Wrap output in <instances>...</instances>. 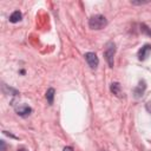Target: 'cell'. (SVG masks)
Here are the masks:
<instances>
[{
  "label": "cell",
  "instance_id": "obj_1",
  "mask_svg": "<svg viewBox=\"0 0 151 151\" xmlns=\"http://www.w3.org/2000/svg\"><path fill=\"white\" fill-rule=\"evenodd\" d=\"M107 25V20L104 15L101 14H97V15H92L88 20V26L92 29H101Z\"/></svg>",
  "mask_w": 151,
  "mask_h": 151
},
{
  "label": "cell",
  "instance_id": "obj_2",
  "mask_svg": "<svg viewBox=\"0 0 151 151\" xmlns=\"http://www.w3.org/2000/svg\"><path fill=\"white\" fill-rule=\"evenodd\" d=\"M114 53H116V45L113 42H107L105 51H104V57L106 63L109 64L110 67H113V59H114Z\"/></svg>",
  "mask_w": 151,
  "mask_h": 151
},
{
  "label": "cell",
  "instance_id": "obj_3",
  "mask_svg": "<svg viewBox=\"0 0 151 151\" xmlns=\"http://www.w3.org/2000/svg\"><path fill=\"white\" fill-rule=\"evenodd\" d=\"M85 60H86V63L88 64V66L91 67V68H97V66H98V64H99V59H98V57H97V54L96 53H93V52H87V53H85Z\"/></svg>",
  "mask_w": 151,
  "mask_h": 151
},
{
  "label": "cell",
  "instance_id": "obj_4",
  "mask_svg": "<svg viewBox=\"0 0 151 151\" xmlns=\"http://www.w3.org/2000/svg\"><path fill=\"white\" fill-rule=\"evenodd\" d=\"M15 112L20 117H27V116H29L32 113V109L26 104H21V105L15 107Z\"/></svg>",
  "mask_w": 151,
  "mask_h": 151
},
{
  "label": "cell",
  "instance_id": "obj_5",
  "mask_svg": "<svg viewBox=\"0 0 151 151\" xmlns=\"http://www.w3.org/2000/svg\"><path fill=\"white\" fill-rule=\"evenodd\" d=\"M145 88H146V83H145L144 80H140V81L138 83V85H137V86L134 87V90H133V96H134V98H140V97L144 94Z\"/></svg>",
  "mask_w": 151,
  "mask_h": 151
},
{
  "label": "cell",
  "instance_id": "obj_6",
  "mask_svg": "<svg viewBox=\"0 0 151 151\" xmlns=\"http://www.w3.org/2000/svg\"><path fill=\"white\" fill-rule=\"evenodd\" d=\"M150 53H151V45H150V44H146V45H144V46L138 51V59H139V60H145V59L149 57Z\"/></svg>",
  "mask_w": 151,
  "mask_h": 151
},
{
  "label": "cell",
  "instance_id": "obj_7",
  "mask_svg": "<svg viewBox=\"0 0 151 151\" xmlns=\"http://www.w3.org/2000/svg\"><path fill=\"white\" fill-rule=\"evenodd\" d=\"M110 90H111V92L114 94V96H117V97H119V98H122L123 97V90H122V86H120V84L119 83H112L111 84V86H110Z\"/></svg>",
  "mask_w": 151,
  "mask_h": 151
},
{
  "label": "cell",
  "instance_id": "obj_8",
  "mask_svg": "<svg viewBox=\"0 0 151 151\" xmlns=\"http://www.w3.org/2000/svg\"><path fill=\"white\" fill-rule=\"evenodd\" d=\"M21 18H22L21 13H20L19 11H14V12L9 15V21L13 22V24H15V22H19V21L21 20Z\"/></svg>",
  "mask_w": 151,
  "mask_h": 151
},
{
  "label": "cell",
  "instance_id": "obj_9",
  "mask_svg": "<svg viewBox=\"0 0 151 151\" xmlns=\"http://www.w3.org/2000/svg\"><path fill=\"white\" fill-rule=\"evenodd\" d=\"M54 93H55V90L53 87H50L47 91H46V99H47V103L50 105L53 104V99H54Z\"/></svg>",
  "mask_w": 151,
  "mask_h": 151
},
{
  "label": "cell",
  "instance_id": "obj_10",
  "mask_svg": "<svg viewBox=\"0 0 151 151\" xmlns=\"http://www.w3.org/2000/svg\"><path fill=\"white\" fill-rule=\"evenodd\" d=\"M140 29H142V32H144V33H147L149 35H151V31L149 29V27H147L146 25L142 24V25H140Z\"/></svg>",
  "mask_w": 151,
  "mask_h": 151
},
{
  "label": "cell",
  "instance_id": "obj_11",
  "mask_svg": "<svg viewBox=\"0 0 151 151\" xmlns=\"http://www.w3.org/2000/svg\"><path fill=\"white\" fill-rule=\"evenodd\" d=\"M149 1H136V0H132L131 4L132 5H144V4H147Z\"/></svg>",
  "mask_w": 151,
  "mask_h": 151
},
{
  "label": "cell",
  "instance_id": "obj_12",
  "mask_svg": "<svg viewBox=\"0 0 151 151\" xmlns=\"http://www.w3.org/2000/svg\"><path fill=\"white\" fill-rule=\"evenodd\" d=\"M0 144H1V151H5V149H6V144H5V140H0Z\"/></svg>",
  "mask_w": 151,
  "mask_h": 151
},
{
  "label": "cell",
  "instance_id": "obj_13",
  "mask_svg": "<svg viewBox=\"0 0 151 151\" xmlns=\"http://www.w3.org/2000/svg\"><path fill=\"white\" fill-rule=\"evenodd\" d=\"M146 110L151 113V100H150V101H147V104H146Z\"/></svg>",
  "mask_w": 151,
  "mask_h": 151
},
{
  "label": "cell",
  "instance_id": "obj_14",
  "mask_svg": "<svg viewBox=\"0 0 151 151\" xmlns=\"http://www.w3.org/2000/svg\"><path fill=\"white\" fill-rule=\"evenodd\" d=\"M63 151H74V150H73V147H71V146H65Z\"/></svg>",
  "mask_w": 151,
  "mask_h": 151
},
{
  "label": "cell",
  "instance_id": "obj_15",
  "mask_svg": "<svg viewBox=\"0 0 151 151\" xmlns=\"http://www.w3.org/2000/svg\"><path fill=\"white\" fill-rule=\"evenodd\" d=\"M18 151H27L26 149H20V150H18Z\"/></svg>",
  "mask_w": 151,
  "mask_h": 151
}]
</instances>
